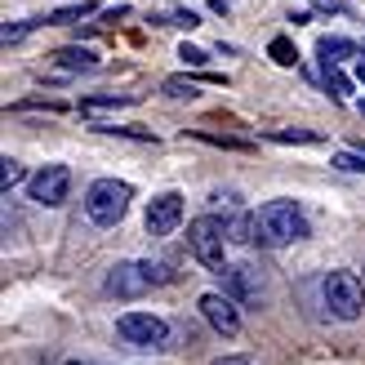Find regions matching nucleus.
<instances>
[{"label":"nucleus","mask_w":365,"mask_h":365,"mask_svg":"<svg viewBox=\"0 0 365 365\" xmlns=\"http://www.w3.org/2000/svg\"><path fill=\"white\" fill-rule=\"evenodd\" d=\"M307 236H312V223H307V214L294 200H267V205H259V214H254V241L267 245V250L307 241Z\"/></svg>","instance_id":"obj_1"},{"label":"nucleus","mask_w":365,"mask_h":365,"mask_svg":"<svg viewBox=\"0 0 365 365\" xmlns=\"http://www.w3.org/2000/svg\"><path fill=\"white\" fill-rule=\"evenodd\" d=\"M130 200H134V187L125 178H98L85 192V214L94 227H116L130 214Z\"/></svg>","instance_id":"obj_2"},{"label":"nucleus","mask_w":365,"mask_h":365,"mask_svg":"<svg viewBox=\"0 0 365 365\" xmlns=\"http://www.w3.org/2000/svg\"><path fill=\"white\" fill-rule=\"evenodd\" d=\"M227 223L223 218H214V214H200L187 223V250L196 254V263L200 267H210V272H223L227 267Z\"/></svg>","instance_id":"obj_3"},{"label":"nucleus","mask_w":365,"mask_h":365,"mask_svg":"<svg viewBox=\"0 0 365 365\" xmlns=\"http://www.w3.org/2000/svg\"><path fill=\"white\" fill-rule=\"evenodd\" d=\"M321 303L334 321H361L365 312V285L356 272H325L321 281Z\"/></svg>","instance_id":"obj_4"},{"label":"nucleus","mask_w":365,"mask_h":365,"mask_svg":"<svg viewBox=\"0 0 365 365\" xmlns=\"http://www.w3.org/2000/svg\"><path fill=\"white\" fill-rule=\"evenodd\" d=\"M116 334H120V343H130V348L160 352L170 343V321L165 317H152V312H125L116 321Z\"/></svg>","instance_id":"obj_5"},{"label":"nucleus","mask_w":365,"mask_h":365,"mask_svg":"<svg viewBox=\"0 0 365 365\" xmlns=\"http://www.w3.org/2000/svg\"><path fill=\"white\" fill-rule=\"evenodd\" d=\"M27 196L45 210H58L63 200L71 196V170L67 165H41L27 178Z\"/></svg>","instance_id":"obj_6"},{"label":"nucleus","mask_w":365,"mask_h":365,"mask_svg":"<svg viewBox=\"0 0 365 365\" xmlns=\"http://www.w3.org/2000/svg\"><path fill=\"white\" fill-rule=\"evenodd\" d=\"M218 277H223V294H232L236 303H259L267 289L263 267H254V263H227Z\"/></svg>","instance_id":"obj_7"},{"label":"nucleus","mask_w":365,"mask_h":365,"mask_svg":"<svg viewBox=\"0 0 365 365\" xmlns=\"http://www.w3.org/2000/svg\"><path fill=\"white\" fill-rule=\"evenodd\" d=\"M200 317L210 321V330L214 334H223V339H236L241 334V307H236L232 294H218V289H210V294H200Z\"/></svg>","instance_id":"obj_8"},{"label":"nucleus","mask_w":365,"mask_h":365,"mask_svg":"<svg viewBox=\"0 0 365 365\" xmlns=\"http://www.w3.org/2000/svg\"><path fill=\"white\" fill-rule=\"evenodd\" d=\"M182 223V196L178 192H160L148 200V232L152 236H170Z\"/></svg>","instance_id":"obj_9"},{"label":"nucleus","mask_w":365,"mask_h":365,"mask_svg":"<svg viewBox=\"0 0 365 365\" xmlns=\"http://www.w3.org/2000/svg\"><path fill=\"white\" fill-rule=\"evenodd\" d=\"M148 285L152 281H148V272H143V263H116L107 272V294H116V299H138Z\"/></svg>","instance_id":"obj_10"},{"label":"nucleus","mask_w":365,"mask_h":365,"mask_svg":"<svg viewBox=\"0 0 365 365\" xmlns=\"http://www.w3.org/2000/svg\"><path fill=\"white\" fill-rule=\"evenodd\" d=\"M53 63H58L63 71H94L98 67V53L94 49H81V45H67L53 53Z\"/></svg>","instance_id":"obj_11"},{"label":"nucleus","mask_w":365,"mask_h":365,"mask_svg":"<svg viewBox=\"0 0 365 365\" xmlns=\"http://www.w3.org/2000/svg\"><path fill=\"white\" fill-rule=\"evenodd\" d=\"M317 53H321V63H348V58H361L356 45H352V41H343V36H321Z\"/></svg>","instance_id":"obj_12"},{"label":"nucleus","mask_w":365,"mask_h":365,"mask_svg":"<svg viewBox=\"0 0 365 365\" xmlns=\"http://www.w3.org/2000/svg\"><path fill=\"white\" fill-rule=\"evenodd\" d=\"M227 241L232 245H254V214H232L227 218Z\"/></svg>","instance_id":"obj_13"},{"label":"nucleus","mask_w":365,"mask_h":365,"mask_svg":"<svg viewBox=\"0 0 365 365\" xmlns=\"http://www.w3.org/2000/svg\"><path fill=\"white\" fill-rule=\"evenodd\" d=\"M138 103L134 94H94V98H81V112H98V107H130Z\"/></svg>","instance_id":"obj_14"},{"label":"nucleus","mask_w":365,"mask_h":365,"mask_svg":"<svg viewBox=\"0 0 365 365\" xmlns=\"http://www.w3.org/2000/svg\"><path fill=\"white\" fill-rule=\"evenodd\" d=\"M98 134H120V138H138V143H156L152 130H143V125H94Z\"/></svg>","instance_id":"obj_15"},{"label":"nucleus","mask_w":365,"mask_h":365,"mask_svg":"<svg viewBox=\"0 0 365 365\" xmlns=\"http://www.w3.org/2000/svg\"><path fill=\"white\" fill-rule=\"evenodd\" d=\"M94 14V0H81V5H63V9H49L45 23H71V18H85Z\"/></svg>","instance_id":"obj_16"},{"label":"nucleus","mask_w":365,"mask_h":365,"mask_svg":"<svg viewBox=\"0 0 365 365\" xmlns=\"http://www.w3.org/2000/svg\"><path fill=\"white\" fill-rule=\"evenodd\" d=\"M23 178H27V174H23V165H18L14 156H5V160H0V192H5V196H9V187H18Z\"/></svg>","instance_id":"obj_17"},{"label":"nucleus","mask_w":365,"mask_h":365,"mask_svg":"<svg viewBox=\"0 0 365 365\" xmlns=\"http://www.w3.org/2000/svg\"><path fill=\"white\" fill-rule=\"evenodd\" d=\"M267 53H272V63H281V67H294V63H299V49L289 45L285 36H277V41L267 45Z\"/></svg>","instance_id":"obj_18"},{"label":"nucleus","mask_w":365,"mask_h":365,"mask_svg":"<svg viewBox=\"0 0 365 365\" xmlns=\"http://www.w3.org/2000/svg\"><path fill=\"white\" fill-rule=\"evenodd\" d=\"M321 76H325V85H330L339 98H343V94H352V81L339 71V63H321Z\"/></svg>","instance_id":"obj_19"},{"label":"nucleus","mask_w":365,"mask_h":365,"mask_svg":"<svg viewBox=\"0 0 365 365\" xmlns=\"http://www.w3.org/2000/svg\"><path fill=\"white\" fill-rule=\"evenodd\" d=\"M143 272H148V281H152V285L174 281V267H170L165 259H143Z\"/></svg>","instance_id":"obj_20"},{"label":"nucleus","mask_w":365,"mask_h":365,"mask_svg":"<svg viewBox=\"0 0 365 365\" xmlns=\"http://www.w3.org/2000/svg\"><path fill=\"white\" fill-rule=\"evenodd\" d=\"M330 165L334 170H348V174H365V152H339Z\"/></svg>","instance_id":"obj_21"},{"label":"nucleus","mask_w":365,"mask_h":365,"mask_svg":"<svg viewBox=\"0 0 365 365\" xmlns=\"http://www.w3.org/2000/svg\"><path fill=\"white\" fill-rule=\"evenodd\" d=\"M272 143H321V134L317 130H277Z\"/></svg>","instance_id":"obj_22"},{"label":"nucleus","mask_w":365,"mask_h":365,"mask_svg":"<svg viewBox=\"0 0 365 365\" xmlns=\"http://www.w3.org/2000/svg\"><path fill=\"white\" fill-rule=\"evenodd\" d=\"M165 94H170V98H196V85L174 76V81H165Z\"/></svg>","instance_id":"obj_23"},{"label":"nucleus","mask_w":365,"mask_h":365,"mask_svg":"<svg viewBox=\"0 0 365 365\" xmlns=\"http://www.w3.org/2000/svg\"><path fill=\"white\" fill-rule=\"evenodd\" d=\"M178 58L187 63V67H205V63H210V58H205V49H196V45H182V49H178Z\"/></svg>","instance_id":"obj_24"},{"label":"nucleus","mask_w":365,"mask_h":365,"mask_svg":"<svg viewBox=\"0 0 365 365\" xmlns=\"http://www.w3.org/2000/svg\"><path fill=\"white\" fill-rule=\"evenodd\" d=\"M31 27H36V23H5V31H0V36H5V45H14V41H23Z\"/></svg>","instance_id":"obj_25"},{"label":"nucleus","mask_w":365,"mask_h":365,"mask_svg":"<svg viewBox=\"0 0 365 365\" xmlns=\"http://www.w3.org/2000/svg\"><path fill=\"white\" fill-rule=\"evenodd\" d=\"M174 27H187V31H192V27H200V14H192V9H178V14H174Z\"/></svg>","instance_id":"obj_26"},{"label":"nucleus","mask_w":365,"mask_h":365,"mask_svg":"<svg viewBox=\"0 0 365 365\" xmlns=\"http://www.w3.org/2000/svg\"><path fill=\"white\" fill-rule=\"evenodd\" d=\"M214 365H250L245 356H223V361H214Z\"/></svg>","instance_id":"obj_27"},{"label":"nucleus","mask_w":365,"mask_h":365,"mask_svg":"<svg viewBox=\"0 0 365 365\" xmlns=\"http://www.w3.org/2000/svg\"><path fill=\"white\" fill-rule=\"evenodd\" d=\"M356 76L365 81V53H361V58H356Z\"/></svg>","instance_id":"obj_28"},{"label":"nucleus","mask_w":365,"mask_h":365,"mask_svg":"<svg viewBox=\"0 0 365 365\" xmlns=\"http://www.w3.org/2000/svg\"><path fill=\"white\" fill-rule=\"evenodd\" d=\"M232 5V0H214V9H227Z\"/></svg>","instance_id":"obj_29"},{"label":"nucleus","mask_w":365,"mask_h":365,"mask_svg":"<svg viewBox=\"0 0 365 365\" xmlns=\"http://www.w3.org/2000/svg\"><path fill=\"white\" fill-rule=\"evenodd\" d=\"M67 365H81V361H67Z\"/></svg>","instance_id":"obj_30"}]
</instances>
